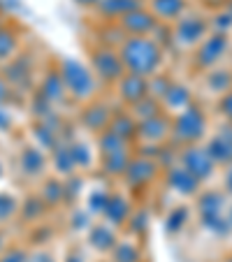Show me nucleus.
<instances>
[{
  "instance_id": "20",
  "label": "nucleus",
  "mask_w": 232,
  "mask_h": 262,
  "mask_svg": "<svg viewBox=\"0 0 232 262\" xmlns=\"http://www.w3.org/2000/svg\"><path fill=\"white\" fill-rule=\"evenodd\" d=\"M19 169L26 179H35V181H42L49 172V154H47L45 148H40L35 142L30 144H24L19 151Z\"/></svg>"
},
{
  "instance_id": "31",
  "label": "nucleus",
  "mask_w": 232,
  "mask_h": 262,
  "mask_svg": "<svg viewBox=\"0 0 232 262\" xmlns=\"http://www.w3.org/2000/svg\"><path fill=\"white\" fill-rule=\"evenodd\" d=\"M21 51V35L14 28L12 21H3L0 24V68L10 63L16 54Z\"/></svg>"
},
{
  "instance_id": "29",
  "label": "nucleus",
  "mask_w": 232,
  "mask_h": 262,
  "mask_svg": "<svg viewBox=\"0 0 232 262\" xmlns=\"http://www.w3.org/2000/svg\"><path fill=\"white\" fill-rule=\"evenodd\" d=\"M40 200L49 207V211L60 207H68V195H65V179L58 177H45L40 181V188H37Z\"/></svg>"
},
{
  "instance_id": "32",
  "label": "nucleus",
  "mask_w": 232,
  "mask_h": 262,
  "mask_svg": "<svg viewBox=\"0 0 232 262\" xmlns=\"http://www.w3.org/2000/svg\"><path fill=\"white\" fill-rule=\"evenodd\" d=\"M49 213V207L40 200V195L33 193L28 195L26 200H21V207H19V216L16 221H24L26 225H35V223H40L42 218Z\"/></svg>"
},
{
  "instance_id": "46",
  "label": "nucleus",
  "mask_w": 232,
  "mask_h": 262,
  "mask_svg": "<svg viewBox=\"0 0 232 262\" xmlns=\"http://www.w3.org/2000/svg\"><path fill=\"white\" fill-rule=\"evenodd\" d=\"M74 3H77V5H79V7H84L86 12H91L95 5H98V0H74Z\"/></svg>"
},
{
  "instance_id": "9",
  "label": "nucleus",
  "mask_w": 232,
  "mask_h": 262,
  "mask_svg": "<svg viewBox=\"0 0 232 262\" xmlns=\"http://www.w3.org/2000/svg\"><path fill=\"white\" fill-rule=\"evenodd\" d=\"M116 107H119V104L114 102L112 95L104 91V93L98 95L95 100H91V102L77 107V116H74L77 128H79L81 133L91 135V137H98L100 133H104V130L109 128Z\"/></svg>"
},
{
  "instance_id": "37",
  "label": "nucleus",
  "mask_w": 232,
  "mask_h": 262,
  "mask_svg": "<svg viewBox=\"0 0 232 262\" xmlns=\"http://www.w3.org/2000/svg\"><path fill=\"white\" fill-rule=\"evenodd\" d=\"M212 112H214V119L216 121L232 123V89L227 91L225 95H221V98L212 104Z\"/></svg>"
},
{
  "instance_id": "4",
  "label": "nucleus",
  "mask_w": 232,
  "mask_h": 262,
  "mask_svg": "<svg viewBox=\"0 0 232 262\" xmlns=\"http://www.w3.org/2000/svg\"><path fill=\"white\" fill-rule=\"evenodd\" d=\"M56 68H58L60 77H63L68 98L74 107H81V104L91 102V100H95L98 95L104 93L102 84L98 81L93 70L89 68V63H84V60L65 56V58L56 60Z\"/></svg>"
},
{
  "instance_id": "1",
  "label": "nucleus",
  "mask_w": 232,
  "mask_h": 262,
  "mask_svg": "<svg viewBox=\"0 0 232 262\" xmlns=\"http://www.w3.org/2000/svg\"><path fill=\"white\" fill-rule=\"evenodd\" d=\"M119 56L123 70L139 77H153L160 70H167L170 65V51L160 45L156 37L144 35V37H125L119 47Z\"/></svg>"
},
{
  "instance_id": "2",
  "label": "nucleus",
  "mask_w": 232,
  "mask_h": 262,
  "mask_svg": "<svg viewBox=\"0 0 232 262\" xmlns=\"http://www.w3.org/2000/svg\"><path fill=\"white\" fill-rule=\"evenodd\" d=\"M227 202L230 198L221 190V186H204L191 200L195 225L209 237L221 239V242L232 237V228L227 223Z\"/></svg>"
},
{
  "instance_id": "25",
  "label": "nucleus",
  "mask_w": 232,
  "mask_h": 262,
  "mask_svg": "<svg viewBox=\"0 0 232 262\" xmlns=\"http://www.w3.org/2000/svg\"><path fill=\"white\" fill-rule=\"evenodd\" d=\"M146 0H98V5L89 12L93 21H119L128 12L142 7Z\"/></svg>"
},
{
  "instance_id": "27",
  "label": "nucleus",
  "mask_w": 232,
  "mask_h": 262,
  "mask_svg": "<svg viewBox=\"0 0 232 262\" xmlns=\"http://www.w3.org/2000/svg\"><path fill=\"white\" fill-rule=\"evenodd\" d=\"M107 257L109 262H144V239L123 232Z\"/></svg>"
},
{
  "instance_id": "12",
  "label": "nucleus",
  "mask_w": 232,
  "mask_h": 262,
  "mask_svg": "<svg viewBox=\"0 0 232 262\" xmlns=\"http://www.w3.org/2000/svg\"><path fill=\"white\" fill-rule=\"evenodd\" d=\"M177 160L198 179L202 186H212L214 179H218L221 167L216 165V160L209 156V151L204 148V144H191V146H181L177 154Z\"/></svg>"
},
{
  "instance_id": "6",
  "label": "nucleus",
  "mask_w": 232,
  "mask_h": 262,
  "mask_svg": "<svg viewBox=\"0 0 232 262\" xmlns=\"http://www.w3.org/2000/svg\"><path fill=\"white\" fill-rule=\"evenodd\" d=\"M230 58H232V35L212 30L188 54V58L183 60V70H186V77L195 79L202 72H209V70L218 68V65H225Z\"/></svg>"
},
{
  "instance_id": "52",
  "label": "nucleus",
  "mask_w": 232,
  "mask_h": 262,
  "mask_svg": "<svg viewBox=\"0 0 232 262\" xmlns=\"http://www.w3.org/2000/svg\"><path fill=\"white\" fill-rule=\"evenodd\" d=\"M0 177H3V165H0Z\"/></svg>"
},
{
  "instance_id": "26",
  "label": "nucleus",
  "mask_w": 232,
  "mask_h": 262,
  "mask_svg": "<svg viewBox=\"0 0 232 262\" xmlns=\"http://www.w3.org/2000/svg\"><path fill=\"white\" fill-rule=\"evenodd\" d=\"M144 5L149 7V12H151L160 24L172 26L174 21H179L188 10H191L193 0H146Z\"/></svg>"
},
{
  "instance_id": "18",
  "label": "nucleus",
  "mask_w": 232,
  "mask_h": 262,
  "mask_svg": "<svg viewBox=\"0 0 232 262\" xmlns=\"http://www.w3.org/2000/svg\"><path fill=\"white\" fill-rule=\"evenodd\" d=\"M202 144L209 151V156L216 160L218 167H225L227 163H232V123L214 119L212 130Z\"/></svg>"
},
{
  "instance_id": "28",
  "label": "nucleus",
  "mask_w": 232,
  "mask_h": 262,
  "mask_svg": "<svg viewBox=\"0 0 232 262\" xmlns=\"http://www.w3.org/2000/svg\"><path fill=\"white\" fill-rule=\"evenodd\" d=\"M49 169L54 172V177H58V179H70V177H74V174H79L77 163H74V156H72V151H70L68 139L60 142L49 154Z\"/></svg>"
},
{
  "instance_id": "24",
  "label": "nucleus",
  "mask_w": 232,
  "mask_h": 262,
  "mask_svg": "<svg viewBox=\"0 0 232 262\" xmlns=\"http://www.w3.org/2000/svg\"><path fill=\"white\" fill-rule=\"evenodd\" d=\"M193 223H195V216H193V204L186 202V200H177V202L167 209V213H165L163 230H165L167 237H181Z\"/></svg>"
},
{
  "instance_id": "42",
  "label": "nucleus",
  "mask_w": 232,
  "mask_h": 262,
  "mask_svg": "<svg viewBox=\"0 0 232 262\" xmlns=\"http://www.w3.org/2000/svg\"><path fill=\"white\" fill-rule=\"evenodd\" d=\"M60 262H91V260H89V253L84 251V246H72L63 255V260Z\"/></svg>"
},
{
  "instance_id": "40",
  "label": "nucleus",
  "mask_w": 232,
  "mask_h": 262,
  "mask_svg": "<svg viewBox=\"0 0 232 262\" xmlns=\"http://www.w3.org/2000/svg\"><path fill=\"white\" fill-rule=\"evenodd\" d=\"M218 186H221V190L227 198H232V163L221 167V172H218Z\"/></svg>"
},
{
  "instance_id": "14",
  "label": "nucleus",
  "mask_w": 232,
  "mask_h": 262,
  "mask_svg": "<svg viewBox=\"0 0 232 262\" xmlns=\"http://www.w3.org/2000/svg\"><path fill=\"white\" fill-rule=\"evenodd\" d=\"M160 186H163L167 193H172L177 200H186V202H191V200L204 188L202 183L193 177V174L188 172L181 163H179V160H174L172 165L163 167Z\"/></svg>"
},
{
  "instance_id": "43",
  "label": "nucleus",
  "mask_w": 232,
  "mask_h": 262,
  "mask_svg": "<svg viewBox=\"0 0 232 262\" xmlns=\"http://www.w3.org/2000/svg\"><path fill=\"white\" fill-rule=\"evenodd\" d=\"M227 3H230V0H193V5L204 12H216V10H221V7H225Z\"/></svg>"
},
{
  "instance_id": "3",
  "label": "nucleus",
  "mask_w": 232,
  "mask_h": 262,
  "mask_svg": "<svg viewBox=\"0 0 232 262\" xmlns=\"http://www.w3.org/2000/svg\"><path fill=\"white\" fill-rule=\"evenodd\" d=\"M212 14L193 5L179 21L170 26V56L186 60L200 42L212 33Z\"/></svg>"
},
{
  "instance_id": "36",
  "label": "nucleus",
  "mask_w": 232,
  "mask_h": 262,
  "mask_svg": "<svg viewBox=\"0 0 232 262\" xmlns=\"http://www.w3.org/2000/svg\"><path fill=\"white\" fill-rule=\"evenodd\" d=\"M130 112H133V116L137 121H146V119H151V116L160 114V112H163V107H160V102L153 98V95H146V98L139 100L135 107H130Z\"/></svg>"
},
{
  "instance_id": "22",
  "label": "nucleus",
  "mask_w": 232,
  "mask_h": 262,
  "mask_svg": "<svg viewBox=\"0 0 232 262\" xmlns=\"http://www.w3.org/2000/svg\"><path fill=\"white\" fill-rule=\"evenodd\" d=\"M35 93L42 95L47 102H51L54 107H58V109L63 107L65 102H70L68 91H65V84H63V77H60L56 63L51 65L47 72L40 74V79H37V84H35Z\"/></svg>"
},
{
  "instance_id": "17",
  "label": "nucleus",
  "mask_w": 232,
  "mask_h": 262,
  "mask_svg": "<svg viewBox=\"0 0 232 262\" xmlns=\"http://www.w3.org/2000/svg\"><path fill=\"white\" fill-rule=\"evenodd\" d=\"M107 93L112 95V100L119 104V107L130 109V107H135L139 100H144L149 95V79L146 77H139V74L125 72Z\"/></svg>"
},
{
  "instance_id": "48",
  "label": "nucleus",
  "mask_w": 232,
  "mask_h": 262,
  "mask_svg": "<svg viewBox=\"0 0 232 262\" xmlns=\"http://www.w3.org/2000/svg\"><path fill=\"white\" fill-rule=\"evenodd\" d=\"M227 223H230V228H232V198L227 202Z\"/></svg>"
},
{
  "instance_id": "8",
  "label": "nucleus",
  "mask_w": 232,
  "mask_h": 262,
  "mask_svg": "<svg viewBox=\"0 0 232 262\" xmlns=\"http://www.w3.org/2000/svg\"><path fill=\"white\" fill-rule=\"evenodd\" d=\"M160 177H163V167H160L158 160L135 148V156L130 160V165L125 167L119 186L123 190H128L137 202H142L149 193H153L160 186Z\"/></svg>"
},
{
  "instance_id": "49",
  "label": "nucleus",
  "mask_w": 232,
  "mask_h": 262,
  "mask_svg": "<svg viewBox=\"0 0 232 262\" xmlns=\"http://www.w3.org/2000/svg\"><path fill=\"white\" fill-rule=\"evenodd\" d=\"M216 262H232V253H227V255H223V257H218Z\"/></svg>"
},
{
  "instance_id": "10",
  "label": "nucleus",
  "mask_w": 232,
  "mask_h": 262,
  "mask_svg": "<svg viewBox=\"0 0 232 262\" xmlns=\"http://www.w3.org/2000/svg\"><path fill=\"white\" fill-rule=\"evenodd\" d=\"M86 63L93 70V74L98 77V81L102 84L104 91H109L125 74L119 49L98 45V42H91L89 45V60H86Z\"/></svg>"
},
{
  "instance_id": "13",
  "label": "nucleus",
  "mask_w": 232,
  "mask_h": 262,
  "mask_svg": "<svg viewBox=\"0 0 232 262\" xmlns=\"http://www.w3.org/2000/svg\"><path fill=\"white\" fill-rule=\"evenodd\" d=\"M195 84V93H198V100L204 102L207 107H212L221 95H225L227 91L232 89V68L230 65H218V68L209 70V72H202L200 77L193 79Z\"/></svg>"
},
{
  "instance_id": "41",
  "label": "nucleus",
  "mask_w": 232,
  "mask_h": 262,
  "mask_svg": "<svg viewBox=\"0 0 232 262\" xmlns=\"http://www.w3.org/2000/svg\"><path fill=\"white\" fill-rule=\"evenodd\" d=\"M26 262H56V257L47 246H35V248H30Z\"/></svg>"
},
{
  "instance_id": "45",
  "label": "nucleus",
  "mask_w": 232,
  "mask_h": 262,
  "mask_svg": "<svg viewBox=\"0 0 232 262\" xmlns=\"http://www.w3.org/2000/svg\"><path fill=\"white\" fill-rule=\"evenodd\" d=\"M12 128V114L5 109V104H0V133H7Z\"/></svg>"
},
{
  "instance_id": "35",
  "label": "nucleus",
  "mask_w": 232,
  "mask_h": 262,
  "mask_svg": "<svg viewBox=\"0 0 232 262\" xmlns=\"http://www.w3.org/2000/svg\"><path fill=\"white\" fill-rule=\"evenodd\" d=\"M174 77H177V74H172L170 70H160L158 74L149 77V95H153V98L160 102V98H163V93L170 89Z\"/></svg>"
},
{
  "instance_id": "44",
  "label": "nucleus",
  "mask_w": 232,
  "mask_h": 262,
  "mask_svg": "<svg viewBox=\"0 0 232 262\" xmlns=\"http://www.w3.org/2000/svg\"><path fill=\"white\" fill-rule=\"evenodd\" d=\"M10 95H12V86H10V81L5 79V74L0 72V104H5L7 100H10Z\"/></svg>"
},
{
  "instance_id": "34",
  "label": "nucleus",
  "mask_w": 232,
  "mask_h": 262,
  "mask_svg": "<svg viewBox=\"0 0 232 262\" xmlns=\"http://www.w3.org/2000/svg\"><path fill=\"white\" fill-rule=\"evenodd\" d=\"M19 207H21V200L16 195L7 193V190H0V228L7 225L10 221H16Z\"/></svg>"
},
{
  "instance_id": "21",
  "label": "nucleus",
  "mask_w": 232,
  "mask_h": 262,
  "mask_svg": "<svg viewBox=\"0 0 232 262\" xmlns=\"http://www.w3.org/2000/svg\"><path fill=\"white\" fill-rule=\"evenodd\" d=\"M0 72L5 74V79L10 81L12 91H21L28 86L30 77L35 74V60H33V54L30 51H24L21 49L10 63H5L0 68Z\"/></svg>"
},
{
  "instance_id": "38",
  "label": "nucleus",
  "mask_w": 232,
  "mask_h": 262,
  "mask_svg": "<svg viewBox=\"0 0 232 262\" xmlns=\"http://www.w3.org/2000/svg\"><path fill=\"white\" fill-rule=\"evenodd\" d=\"M28 253V244H7L5 251L0 253V262H26Z\"/></svg>"
},
{
  "instance_id": "7",
  "label": "nucleus",
  "mask_w": 232,
  "mask_h": 262,
  "mask_svg": "<svg viewBox=\"0 0 232 262\" xmlns=\"http://www.w3.org/2000/svg\"><path fill=\"white\" fill-rule=\"evenodd\" d=\"M95 146H98V174L112 183H119L135 156V144L121 139L112 130H104L95 137Z\"/></svg>"
},
{
  "instance_id": "39",
  "label": "nucleus",
  "mask_w": 232,
  "mask_h": 262,
  "mask_svg": "<svg viewBox=\"0 0 232 262\" xmlns=\"http://www.w3.org/2000/svg\"><path fill=\"white\" fill-rule=\"evenodd\" d=\"M51 237H54V228L47 225L45 221L35 223L33 230H30V244H33V246H45V244H49Z\"/></svg>"
},
{
  "instance_id": "23",
  "label": "nucleus",
  "mask_w": 232,
  "mask_h": 262,
  "mask_svg": "<svg viewBox=\"0 0 232 262\" xmlns=\"http://www.w3.org/2000/svg\"><path fill=\"white\" fill-rule=\"evenodd\" d=\"M158 24L160 21L149 12L146 5L137 7V10L128 12L125 16H121L119 19L121 30H123L128 37H144V35H153L156 33V28H158Z\"/></svg>"
},
{
  "instance_id": "19",
  "label": "nucleus",
  "mask_w": 232,
  "mask_h": 262,
  "mask_svg": "<svg viewBox=\"0 0 232 262\" xmlns=\"http://www.w3.org/2000/svg\"><path fill=\"white\" fill-rule=\"evenodd\" d=\"M121 234H123V230H119L116 225L107 223L104 218H95L84 234V244L86 248L100 253V255H109L116 242L121 239Z\"/></svg>"
},
{
  "instance_id": "47",
  "label": "nucleus",
  "mask_w": 232,
  "mask_h": 262,
  "mask_svg": "<svg viewBox=\"0 0 232 262\" xmlns=\"http://www.w3.org/2000/svg\"><path fill=\"white\" fill-rule=\"evenodd\" d=\"M7 244H10V242H7V232H5V230H3V228H0V253L5 251V246H7Z\"/></svg>"
},
{
  "instance_id": "11",
  "label": "nucleus",
  "mask_w": 232,
  "mask_h": 262,
  "mask_svg": "<svg viewBox=\"0 0 232 262\" xmlns=\"http://www.w3.org/2000/svg\"><path fill=\"white\" fill-rule=\"evenodd\" d=\"M170 135H172V116L160 112V114L151 116L146 121H139L135 148L151 156V158H156V154H158L160 148L165 144H170Z\"/></svg>"
},
{
  "instance_id": "5",
  "label": "nucleus",
  "mask_w": 232,
  "mask_h": 262,
  "mask_svg": "<svg viewBox=\"0 0 232 262\" xmlns=\"http://www.w3.org/2000/svg\"><path fill=\"white\" fill-rule=\"evenodd\" d=\"M214 125V112L204 102H195L188 109L179 112L172 116V135H170V144L177 148L191 146V144H202L207 139L209 130Z\"/></svg>"
},
{
  "instance_id": "15",
  "label": "nucleus",
  "mask_w": 232,
  "mask_h": 262,
  "mask_svg": "<svg viewBox=\"0 0 232 262\" xmlns=\"http://www.w3.org/2000/svg\"><path fill=\"white\" fill-rule=\"evenodd\" d=\"M135 207H137V200H135L128 190L121 188L119 183H114L112 193H109L107 202H104V207H102V213H100L98 218H104V221L116 225L119 230H125Z\"/></svg>"
},
{
  "instance_id": "33",
  "label": "nucleus",
  "mask_w": 232,
  "mask_h": 262,
  "mask_svg": "<svg viewBox=\"0 0 232 262\" xmlns=\"http://www.w3.org/2000/svg\"><path fill=\"white\" fill-rule=\"evenodd\" d=\"M149 221H151L149 209L144 207V202H137V207H135V211H133V216H130V221H128V225H125L123 232L144 239L146 237V232H149V228H151V223Z\"/></svg>"
},
{
  "instance_id": "51",
  "label": "nucleus",
  "mask_w": 232,
  "mask_h": 262,
  "mask_svg": "<svg viewBox=\"0 0 232 262\" xmlns=\"http://www.w3.org/2000/svg\"><path fill=\"white\" fill-rule=\"evenodd\" d=\"M227 65H230V68H232V58H230V60H227Z\"/></svg>"
},
{
  "instance_id": "16",
  "label": "nucleus",
  "mask_w": 232,
  "mask_h": 262,
  "mask_svg": "<svg viewBox=\"0 0 232 262\" xmlns=\"http://www.w3.org/2000/svg\"><path fill=\"white\" fill-rule=\"evenodd\" d=\"M195 102H198V93H195V84L191 77H174L170 89L160 98V107L170 116H177L179 112L188 109Z\"/></svg>"
},
{
  "instance_id": "30",
  "label": "nucleus",
  "mask_w": 232,
  "mask_h": 262,
  "mask_svg": "<svg viewBox=\"0 0 232 262\" xmlns=\"http://www.w3.org/2000/svg\"><path fill=\"white\" fill-rule=\"evenodd\" d=\"M114 135H119L121 139H125V142L135 144L137 142V130H139V121L133 116V112L125 107H116V112H114L112 116V123H109V128Z\"/></svg>"
},
{
  "instance_id": "50",
  "label": "nucleus",
  "mask_w": 232,
  "mask_h": 262,
  "mask_svg": "<svg viewBox=\"0 0 232 262\" xmlns=\"http://www.w3.org/2000/svg\"><path fill=\"white\" fill-rule=\"evenodd\" d=\"M95 262H109V257H107V255H104V260H95Z\"/></svg>"
}]
</instances>
